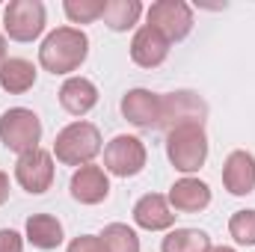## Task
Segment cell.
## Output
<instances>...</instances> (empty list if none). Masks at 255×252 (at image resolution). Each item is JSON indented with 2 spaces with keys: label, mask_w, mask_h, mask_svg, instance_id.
I'll list each match as a JSON object with an SVG mask.
<instances>
[{
  "label": "cell",
  "mask_w": 255,
  "mask_h": 252,
  "mask_svg": "<svg viewBox=\"0 0 255 252\" xmlns=\"http://www.w3.org/2000/svg\"><path fill=\"white\" fill-rule=\"evenodd\" d=\"M148 24L169 42H181L193 30V9L184 0H157L148 9Z\"/></svg>",
  "instance_id": "cell-7"
},
{
  "label": "cell",
  "mask_w": 255,
  "mask_h": 252,
  "mask_svg": "<svg viewBox=\"0 0 255 252\" xmlns=\"http://www.w3.org/2000/svg\"><path fill=\"white\" fill-rule=\"evenodd\" d=\"M166 157L169 163L190 175L199 172L208 160V136L202 125H178L172 130H166Z\"/></svg>",
  "instance_id": "cell-2"
},
{
  "label": "cell",
  "mask_w": 255,
  "mask_h": 252,
  "mask_svg": "<svg viewBox=\"0 0 255 252\" xmlns=\"http://www.w3.org/2000/svg\"><path fill=\"white\" fill-rule=\"evenodd\" d=\"M98 238L104 241L107 252H139V238H136V232L130 226H125V223L104 226V232Z\"/></svg>",
  "instance_id": "cell-21"
},
{
  "label": "cell",
  "mask_w": 255,
  "mask_h": 252,
  "mask_svg": "<svg viewBox=\"0 0 255 252\" xmlns=\"http://www.w3.org/2000/svg\"><path fill=\"white\" fill-rule=\"evenodd\" d=\"M175 211L169 208V199L160 196V193H148L142 196L136 205H133V223L139 229H148V232H163V229H172L175 226Z\"/></svg>",
  "instance_id": "cell-12"
},
{
  "label": "cell",
  "mask_w": 255,
  "mask_h": 252,
  "mask_svg": "<svg viewBox=\"0 0 255 252\" xmlns=\"http://www.w3.org/2000/svg\"><path fill=\"white\" fill-rule=\"evenodd\" d=\"M169 57V39L157 33L151 24H142L130 39V60L142 68H157Z\"/></svg>",
  "instance_id": "cell-11"
},
{
  "label": "cell",
  "mask_w": 255,
  "mask_h": 252,
  "mask_svg": "<svg viewBox=\"0 0 255 252\" xmlns=\"http://www.w3.org/2000/svg\"><path fill=\"white\" fill-rule=\"evenodd\" d=\"M229 232L241 247H255V211H238L229 220Z\"/></svg>",
  "instance_id": "cell-23"
},
{
  "label": "cell",
  "mask_w": 255,
  "mask_h": 252,
  "mask_svg": "<svg viewBox=\"0 0 255 252\" xmlns=\"http://www.w3.org/2000/svg\"><path fill=\"white\" fill-rule=\"evenodd\" d=\"M60 104L71 116H86L98 104V89L86 77H68L63 83V89H60Z\"/></svg>",
  "instance_id": "cell-16"
},
{
  "label": "cell",
  "mask_w": 255,
  "mask_h": 252,
  "mask_svg": "<svg viewBox=\"0 0 255 252\" xmlns=\"http://www.w3.org/2000/svg\"><path fill=\"white\" fill-rule=\"evenodd\" d=\"M89 57V36L80 27H57L39 48V63L51 74H71Z\"/></svg>",
  "instance_id": "cell-1"
},
{
  "label": "cell",
  "mask_w": 255,
  "mask_h": 252,
  "mask_svg": "<svg viewBox=\"0 0 255 252\" xmlns=\"http://www.w3.org/2000/svg\"><path fill=\"white\" fill-rule=\"evenodd\" d=\"M163 98V113H160V127L172 130L178 125H202L208 116L205 101L196 92H172V95H160Z\"/></svg>",
  "instance_id": "cell-9"
},
{
  "label": "cell",
  "mask_w": 255,
  "mask_h": 252,
  "mask_svg": "<svg viewBox=\"0 0 255 252\" xmlns=\"http://www.w3.org/2000/svg\"><path fill=\"white\" fill-rule=\"evenodd\" d=\"M68 252H107V247L98 235H80L68 244Z\"/></svg>",
  "instance_id": "cell-24"
},
{
  "label": "cell",
  "mask_w": 255,
  "mask_h": 252,
  "mask_svg": "<svg viewBox=\"0 0 255 252\" xmlns=\"http://www.w3.org/2000/svg\"><path fill=\"white\" fill-rule=\"evenodd\" d=\"M160 113H163V98L157 92L130 89L125 98H122V116H125L130 125L142 127V130L160 127Z\"/></svg>",
  "instance_id": "cell-10"
},
{
  "label": "cell",
  "mask_w": 255,
  "mask_h": 252,
  "mask_svg": "<svg viewBox=\"0 0 255 252\" xmlns=\"http://www.w3.org/2000/svg\"><path fill=\"white\" fill-rule=\"evenodd\" d=\"M27 241L36 250H57L63 244V223L51 214H33L27 220Z\"/></svg>",
  "instance_id": "cell-17"
},
{
  "label": "cell",
  "mask_w": 255,
  "mask_h": 252,
  "mask_svg": "<svg viewBox=\"0 0 255 252\" xmlns=\"http://www.w3.org/2000/svg\"><path fill=\"white\" fill-rule=\"evenodd\" d=\"M160 252H211V238L202 229H175L163 238Z\"/></svg>",
  "instance_id": "cell-20"
},
{
  "label": "cell",
  "mask_w": 255,
  "mask_h": 252,
  "mask_svg": "<svg viewBox=\"0 0 255 252\" xmlns=\"http://www.w3.org/2000/svg\"><path fill=\"white\" fill-rule=\"evenodd\" d=\"M211 252H235L232 247H211Z\"/></svg>",
  "instance_id": "cell-28"
},
{
  "label": "cell",
  "mask_w": 255,
  "mask_h": 252,
  "mask_svg": "<svg viewBox=\"0 0 255 252\" xmlns=\"http://www.w3.org/2000/svg\"><path fill=\"white\" fill-rule=\"evenodd\" d=\"M169 205L178 214H199L211 205V187L199 178H181L169 187Z\"/></svg>",
  "instance_id": "cell-15"
},
{
  "label": "cell",
  "mask_w": 255,
  "mask_h": 252,
  "mask_svg": "<svg viewBox=\"0 0 255 252\" xmlns=\"http://www.w3.org/2000/svg\"><path fill=\"white\" fill-rule=\"evenodd\" d=\"M15 181L27 190V193H33V196L51 190V184H54V157H51V151L33 148L27 154H18Z\"/></svg>",
  "instance_id": "cell-8"
},
{
  "label": "cell",
  "mask_w": 255,
  "mask_h": 252,
  "mask_svg": "<svg viewBox=\"0 0 255 252\" xmlns=\"http://www.w3.org/2000/svg\"><path fill=\"white\" fill-rule=\"evenodd\" d=\"M71 196L80 202V205H98L110 196V178L101 166L95 163H86L80 166L74 175H71Z\"/></svg>",
  "instance_id": "cell-13"
},
{
  "label": "cell",
  "mask_w": 255,
  "mask_h": 252,
  "mask_svg": "<svg viewBox=\"0 0 255 252\" xmlns=\"http://www.w3.org/2000/svg\"><path fill=\"white\" fill-rule=\"evenodd\" d=\"M0 252H24V238L12 229H0Z\"/></svg>",
  "instance_id": "cell-25"
},
{
  "label": "cell",
  "mask_w": 255,
  "mask_h": 252,
  "mask_svg": "<svg viewBox=\"0 0 255 252\" xmlns=\"http://www.w3.org/2000/svg\"><path fill=\"white\" fill-rule=\"evenodd\" d=\"M142 15V3L139 0H104V24L113 33H125L130 30Z\"/></svg>",
  "instance_id": "cell-19"
},
{
  "label": "cell",
  "mask_w": 255,
  "mask_h": 252,
  "mask_svg": "<svg viewBox=\"0 0 255 252\" xmlns=\"http://www.w3.org/2000/svg\"><path fill=\"white\" fill-rule=\"evenodd\" d=\"M0 86L12 95H21L36 86V65L24 57H9L0 68Z\"/></svg>",
  "instance_id": "cell-18"
},
{
  "label": "cell",
  "mask_w": 255,
  "mask_h": 252,
  "mask_svg": "<svg viewBox=\"0 0 255 252\" xmlns=\"http://www.w3.org/2000/svg\"><path fill=\"white\" fill-rule=\"evenodd\" d=\"M6 60H9V57H6V39H3V33H0V68H3Z\"/></svg>",
  "instance_id": "cell-27"
},
{
  "label": "cell",
  "mask_w": 255,
  "mask_h": 252,
  "mask_svg": "<svg viewBox=\"0 0 255 252\" xmlns=\"http://www.w3.org/2000/svg\"><path fill=\"white\" fill-rule=\"evenodd\" d=\"M39 139H42V122L33 110L12 107L0 116V142L9 151L27 154L33 148H39Z\"/></svg>",
  "instance_id": "cell-4"
},
{
  "label": "cell",
  "mask_w": 255,
  "mask_h": 252,
  "mask_svg": "<svg viewBox=\"0 0 255 252\" xmlns=\"http://www.w3.org/2000/svg\"><path fill=\"white\" fill-rule=\"evenodd\" d=\"M145 160H148V151L142 145L139 136H128V133H119L107 142L104 148V166L107 172L119 175V178H133L145 169Z\"/></svg>",
  "instance_id": "cell-5"
},
{
  "label": "cell",
  "mask_w": 255,
  "mask_h": 252,
  "mask_svg": "<svg viewBox=\"0 0 255 252\" xmlns=\"http://www.w3.org/2000/svg\"><path fill=\"white\" fill-rule=\"evenodd\" d=\"M223 184L232 196H250L255 190V157L238 148L223 163Z\"/></svg>",
  "instance_id": "cell-14"
},
{
  "label": "cell",
  "mask_w": 255,
  "mask_h": 252,
  "mask_svg": "<svg viewBox=\"0 0 255 252\" xmlns=\"http://www.w3.org/2000/svg\"><path fill=\"white\" fill-rule=\"evenodd\" d=\"M63 9L71 24H92L104 15V0H65Z\"/></svg>",
  "instance_id": "cell-22"
},
{
  "label": "cell",
  "mask_w": 255,
  "mask_h": 252,
  "mask_svg": "<svg viewBox=\"0 0 255 252\" xmlns=\"http://www.w3.org/2000/svg\"><path fill=\"white\" fill-rule=\"evenodd\" d=\"M9 199V175L6 172H0V205Z\"/></svg>",
  "instance_id": "cell-26"
},
{
  "label": "cell",
  "mask_w": 255,
  "mask_h": 252,
  "mask_svg": "<svg viewBox=\"0 0 255 252\" xmlns=\"http://www.w3.org/2000/svg\"><path fill=\"white\" fill-rule=\"evenodd\" d=\"M101 151V133L92 122H71L54 139V154L65 166H86Z\"/></svg>",
  "instance_id": "cell-3"
},
{
  "label": "cell",
  "mask_w": 255,
  "mask_h": 252,
  "mask_svg": "<svg viewBox=\"0 0 255 252\" xmlns=\"http://www.w3.org/2000/svg\"><path fill=\"white\" fill-rule=\"evenodd\" d=\"M3 30L15 42H33L45 30V6L39 0H12L3 9Z\"/></svg>",
  "instance_id": "cell-6"
}]
</instances>
